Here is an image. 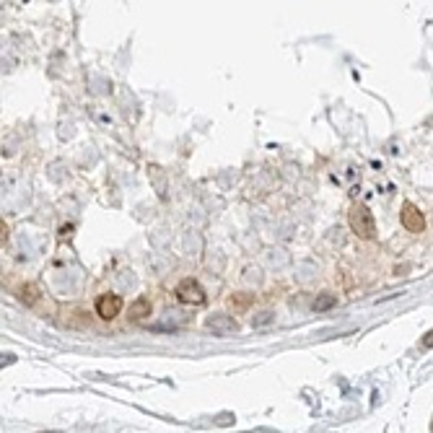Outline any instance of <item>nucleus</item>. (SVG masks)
I'll use <instances>...</instances> for the list:
<instances>
[{
    "instance_id": "obj_1",
    "label": "nucleus",
    "mask_w": 433,
    "mask_h": 433,
    "mask_svg": "<svg viewBox=\"0 0 433 433\" xmlns=\"http://www.w3.org/2000/svg\"><path fill=\"white\" fill-rule=\"evenodd\" d=\"M348 221H350V229L353 234H358L361 239H371L374 234H376V221H374V213L366 208V205H353L350 208V215H348Z\"/></svg>"
},
{
    "instance_id": "obj_2",
    "label": "nucleus",
    "mask_w": 433,
    "mask_h": 433,
    "mask_svg": "<svg viewBox=\"0 0 433 433\" xmlns=\"http://www.w3.org/2000/svg\"><path fill=\"white\" fill-rule=\"evenodd\" d=\"M177 299L182 304H190V306H203L205 304V291L203 285L192 281V278H185L182 283L177 285Z\"/></svg>"
},
{
    "instance_id": "obj_3",
    "label": "nucleus",
    "mask_w": 433,
    "mask_h": 433,
    "mask_svg": "<svg viewBox=\"0 0 433 433\" xmlns=\"http://www.w3.org/2000/svg\"><path fill=\"white\" fill-rule=\"evenodd\" d=\"M122 311V299L117 296V293H104V296H99V301H97V314L101 319H115L117 314Z\"/></svg>"
},
{
    "instance_id": "obj_4",
    "label": "nucleus",
    "mask_w": 433,
    "mask_h": 433,
    "mask_svg": "<svg viewBox=\"0 0 433 433\" xmlns=\"http://www.w3.org/2000/svg\"><path fill=\"white\" fill-rule=\"evenodd\" d=\"M205 327L211 329V332H215V335H231V332H236L239 329V322L234 317H229V314H213V317L205 319Z\"/></svg>"
},
{
    "instance_id": "obj_5",
    "label": "nucleus",
    "mask_w": 433,
    "mask_h": 433,
    "mask_svg": "<svg viewBox=\"0 0 433 433\" xmlns=\"http://www.w3.org/2000/svg\"><path fill=\"white\" fill-rule=\"evenodd\" d=\"M399 218H402V226H405L407 231H413V234H420V231L425 229V218L423 213L418 211L413 203H405L402 205V213H399Z\"/></svg>"
},
{
    "instance_id": "obj_6",
    "label": "nucleus",
    "mask_w": 433,
    "mask_h": 433,
    "mask_svg": "<svg viewBox=\"0 0 433 433\" xmlns=\"http://www.w3.org/2000/svg\"><path fill=\"white\" fill-rule=\"evenodd\" d=\"M145 317H150V299L138 296V299L130 304V319H145Z\"/></svg>"
},
{
    "instance_id": "obj_7",
    "label": "nucleus",
    "mask_w": 433,
    "mask_h": 433,
    "mask_svg": "<svg viewBox=\"0 0 433 433\" xmlns=\"http://www.w3.org/2000/svg\"><path fill=\"white\" fill-rule=\"evenodd\" d=\"M148 177L156 182V192H159V197H166V177H164L161 166H148Z\"/></svg>"
},
{
    "instance_id": "obj_8",
    "label": "nucleus",
    "mask_w": 433,
    "mask_h": 433,
    "mask_svg": "<svg viewBox=\"0 0 433 433\" xmlns=\"http://www.w3.org/2000/svg\"><path fill=\"white\" fill-rule=\"evenodd\" d=\"M337 304V296H332V293H322L317 301H314V309L317 311H327V309H332Z\"/></svg>"
},
{
    "instance_id": "obj_9",
    "label": "nucleus",
    "mask_w": 433,
    "mask_h": 433,
    "mask_svg": "<svg viewBox=\"0 0 433 433\" xmlns=\"http://www.w3.org/2000/svg\"><path fill=\"white\" fill-rule=\"evenodd\" d=\"M273 314H270V311H262V314H257V319H252V325H255V327H265V325H270V322H273Z\"/></svg>"
},
{
    "instance_id": "obj_10",
    "label": "nucleus",
    "mask_w": 433,
    "mask_h": 433,
    "mask_svg": "<svg viewBox=\"0 0 433 433\" xmlns=\"http://www.w3.org/2000/svg\"><path fill=\"white\" fill-rule=\"evenodd\" d=\"M423 348H433V329L425 335V340H423Z\"/></svg>"
}]
</instances>
